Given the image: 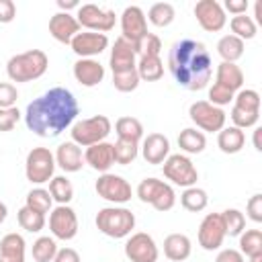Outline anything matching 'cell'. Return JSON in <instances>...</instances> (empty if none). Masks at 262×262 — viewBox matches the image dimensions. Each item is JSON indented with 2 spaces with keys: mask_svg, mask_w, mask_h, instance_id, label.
<instances>
[{
  "mask_svg": "<svg viewBox=\"0 0 262 262\" xmlns=\"http://www.w3.org/2000/svg\"><path fill=\"white\" fill-rule=\"evenodd\" d=\"M78 113L76 96L63 86H55L27 104L25 125L39 137H57L74 125Z\"/></svg>",
  "mask_w": 262,
  "mask_h": 262,
  "instance_id": "obj_1",
  "label": "cell"
},
{
  "mask_svg": "<svg viewBox=\"0 0 262 262\" xmlns=\"http://www.w3.org/2000/svg\"><path fill=\"white\" fill-rule=\"evenodd\" d=\"M168 70L178 86L196 92L209 86L213 76V61L205 43L194 39H180L170 47Z\"/></svg>",
  "mask_w": 262,
  "mask_h": 262,
  "instance_id": "obj_2",
  "label": "cell"
},
{
  "mask_svg": "<svg viewBox=\"0 0 262 262\" xmlns=\"http://www.w3.org/2000/svg\"><path fill=\"white\" fill-rule=\"evenodd\" d=\"M49 68V57L41 49H29L16 53L6 63V74L12 82H33L41 78Z\"/></svg>",
  "mask_w": 262,
  "mask_h": 262,
  "instance_id": "obj_3",
  "label": "cell"
},
{
  "mask_svg": "<svg viewBox=\"0 0 262 262\" xmlns=\"http://www.w3.org/2000/svg\"><path fill=\"white\" fill-rule=\"evenodd\" d=\"M94 223L100 233H104L113 239H121V237H129L131 231L135 229V215L127 207L113 205V207L100 209L96 213Z\"/></svg>",
  "mask_w": 262,
  "mask_h": 262,
  "instance_id": "obj_4",
  "label": "cell"
},
{
  "mask_svg": "<svg viewBox=\"0 0 262 262\" xmlns=\"http://www.w3.org/2000/svg\"><path fill=\"white\" fill-rule=\"evenodd\" d=\"M113 131V123L108 117L104 115H94L90 119H82V121H76L72 125V141L80 147H90L94 143H100L108 137V133Z\"/></svg>",
  "mask_w": 262,
  "mask_h": 262,
  "instance_id": "obj_5",
  "label": "cell"
},
{
  "mask_svg": "<svg viewBox=\"0 0 262 262\" xmlns=\"http://www.w3.org/2000/svg\"><path fill=\"white\" fill-rule=\"evenodd\" d=\"M137 196L141 203L151 205L156 211H170L176 205V192L170 184L158 178H143L137 186Z\"/></svg>",
  "mask_w": 262,
  "mask_h": 262,
  "instance_id": "obj_6",
  "label": "cell"
},
{
  "mask_svg": "<svg viewBox=\"0 0 262 262\" xmlns=\"http://www.w3.org/2000/svg\"><path fill=\"white\" fill-rule=\"evenodd\" d=\"M55 158L47 147H33L25 160V174L27 180L33 184H43L53 178Z\"/></svg>",
  "mask_w": 262,
  "mask_h": 262,
  "instance_id": "obj_7",
  "label": "cell"
},
{
  "mask_svg": "<svg viewBox=\"0 0 262 262\" xmlns=\"http://www.w3.org/2000/svg\"><path fill=\"white\" fill-rule=\"evenodd\" d=\"M162 170H164V176L172 184H176V186H184V188L196 186L199 172H196L194 164L190 162V158L184 156V154H172V156H168L164 160Z\"/></svg>",
  "mask_w": 262,
  "mask_h": 262,
  "instance_id": "obj_8",
  "label": "cell"
},
{
  "mask_svg": "<svg viewBox=\"0 0 262 262\" xmlns=\"http://www.w3.org/2000/svg\"><path fill=\"white\" fill-rule=\"evenodd\" d=\"M94 190L100 199L113 203V205H125L131 201L133 196V188L131 184L119 176V174H111V172H104L98 176L96 184H94Z\"/></svg>",
  "mask_w": 262,
  "mask_h": 262,
  "instance_id": "obj_9",
  "label": "cell"
},
{
  "mask_svg": "<svg viewBox=\"0 0 262 262\" xmlns=\"http://www.w3.org/2000/svg\"><path fill=\"white\" fill-rule=\"evenodd\" d=\"M76 20L80 27L92 33H108L117 23V14L115 10L100 8L98 4H80L76 10Z\"/></svg>",
  "mask_w": 262,
  "mask_h": 262,
  "instance_id": "obj_10",
  "label": "cell"
},
{
  "mask_svg": "<svg viewBox=\"0 0 262 262\" xmlns=\"http://www.w3.org/2000/svg\"><path fill=\"white\" fill-rule=\"evenodd\" d=\"M188 117L190 121L203 129V131H209V133H219L223 127H225V119L227 115L223 113V108L211 104L209 100H196L188 106Z\"/></svg>",
  "mask_w": 262,
  "mask_h": 262,
  "instance_id": "obj_11",
  "label": "cell"
},
{
  "mask_svg": "<svg viewBox=\"0 0 262 262\" xmlns=\"http://www.w3.org/2000/svg\"><path fill=\"white\" fill-rule=\"evenodd\" d=\"M49 229L57 239H74L78 233V215L68 205H57L49 213Z\"/></svg>",
  "mask_w": 262,
  "mask_h": 262,
  "instance_id": "obj_12",
  "label": "cell"
},
{
  "mask_svg": "<svg viewBox=\"0 0 262 262\" xmlns=\"http://www.w3.org/2000/svg\"><path fill=\"white\" fill-rule=\"evenodd\" d=\"M125 256L131 262H158V246L154 242V237L145 231H137L131 233L125 242Z\"/></svg>",
  "mask_w": 262,
  "mask_h": 262,
  "instance_id": "obj_13",
  "label": "cell"
},
{
  "mask_svg": "<svg viewBox=\"0 0 262 262\" xmlns=\"http://www.w3.org/2000/svg\"><path fill=\"white\" fill-rule=\"evenodd\" d=\"M147 18L139 6H127L121 14V37L129 41L133 47L147 35Z\"/></svg>",
  "mask_w": 262,
  "mask_h": 262,
  "instance_id": "obj_14",
  "label": "cell"
},
{
  "mask_svg": "<svg viewBox=\"0 0 262 262\" xmlns=\"http://www.w3.org/2000/svg\"><path fill=\"white\" fill-rule=\"evenodd\" d=\"M225 239V227L221 221V213H207L199 225V246L207 252L219 250Z\"/></svg>",
  "mask_w": 262,
  "mask_h": 262,
  "instance_id": "obj_15",
  "label": "cell"
},
{
  "mask_svg": "<svg viewBox=\"0 0 262 262\" xmlns=\"http://www.w3.org/2000/svg\"><path fill=\"white\" fill-rule=\"evenodd\" d=\"M194 16H196V23L207 33H217L227 23L225 10L217 0H199L194 4Z\"/></svg>",
  "mask_w": 262,
  "mask_h": 262,
  "instance_id": "obj_16",
  "label": "cell"
},
{
  "mask_svg": "<svg viewBox=\"0 0 262 262\" xmlns=\"http://www.w3.org/2000/svg\"><path fill=\"white\" fill-rule=\"evenodd\" d=\"M70 47L78 55V59H94V55H100L108 47V37L104 33L82 31L72 39Z\"/></svg>",
  "mask_w": 262,
  "mask_h": 262,
  "instance_id": "obj_17",
  "label": "cell"
},
{
  "mask_svg": "<svg viewBox=\"0 0 262 262\" xmlns=\"http://www.w3.org/2000/svg\"><path fill=\"white\" fill-rule=\"evenodd\" d=\"M108 66L113 70V74H121V72H131L135 70L137 66V53H135V47L125 41L123 37H119L111 49V55H108Z\"/></svg>",
  "mask_w": 262,
  "mask_h": 262,
  "instance_id": "obj_18",
  "label": "cell"
},
{
  "mask_svg": "<svg viewBox=\"0 0 262 262\" xmlns=\"http://www.w3.org/2000/svg\"><path fill=\"white\" fill-rule=\"evenodd\" d=\"M78 33H80V25H78V20H76L74 14H70V12H55L49 18V35L55 41L70 45L72 39Z\"/></svg>",
  "mask_w": 262,
  "mask_h": 262,
  "instance_id": "obj_19",
  "label": "cell"
},
{
  "mask_svg": "<svg viewBox=\"0 0 262 262\" xmlns=\"http://www.w3.org/2000/svg\"><path fill=\"white\" fill-rule=\"evenodd\" d=\"M84 164H88L92 170L104 174L111 170V166L115 164V154H113V143L108 141H100L94 143L90 147H86L84 151Z\"/></svg>",
  "mask_w": 262,
  "mask_h": 262,
  "instance_id": "obj_20",
  "label": "cell"
},
{
  "mask_svg": "<svg viewBox=\"0 0 262 262\" xmlns=\"http://www.w3.org/2000/svg\"><path fill=\"white\" fill-rule=\"evenodd\" d=\"M141 156L147 164H164V160L170 156V141L162 133H149L141 143Z\"/></svg>",
  "mask_w": 262,
  "mask_h": 262,
  "instance_id": "obj_21",
  "label": "cell"
},
{
  "mask_svg": "<svg viewBox=\"0 0 262 262\" xmlns=\"http://www.w3.org/2000/svg\"><path fill=\"white\" fill-rule=\"evenodd\" d=\"M55 164L63 170V172H80L82 166H84V154H82V147L76 145L72 139L70 141H63L57 145V151H55Z\"/></svg>",
  "mask_w": 262,
  "mask_h": 262,
  "instance_id": "obj_22",
  "label": "cell"
},
{
  "mask_svg": "<svg viewBox=\"0 0 262 262\" xmlns=\"http://www.w3.org/2000/svg\"><path fill=\"white\" fill-rule=\"evenodd\" d=\"M74 78L78 84L92 88L102 82L104 78V66L98 59H78L74 63Z\"/></svg>",
  "mask_w": 262,
  "mask_h": 262,
  "instance_id": "obj_23",
  "label": "cell"
},
{
  "mask_svg": "<svg viewBox=\"0 0 262 262\" xmlns=\"http://www.w3.org/2000/svg\"><path fill=\"white\" fill-rule=\"evenodd\" d=\"M25 237L16 231L6 233L0 239V260L2 262H25Z\"/></svg>",
  "mask_w": 262,
  "mask_h": 262,
  "instance_id": "obj_24",
  "label": "cell"
},
{
  "mask_svg": "<svg viewBox=\"0 0 262 262\" xmlns=\"http://www.w3.org/2000/svg\"><path fill=\"white\" fill-rule=\"evenodd\" d=\"M215 84L231 90L233 94L237 90H242L244 86V72L237 63H227V61H221L217 66V72H215Z\"/></svg>",
  "mask_w": 262,
  "mask_h": 262,
  "instance_id": "obj_25",
  "label": "cell"
},
{
  "mask_svg": "<svg viewBox=\"0 0 262 262\" xmlns=\"http://www.w3.org/2000/svg\"><path fill=\"white\" fill-rule=\"evenodd\" d=\"M190 250H192V244H190V237L184 235V233H170L166 239H164V256L172 262H182L190 256Z\"/></svg>",
  "mask_w": 262,
  "mask_h": 262,
  "instance_id": "obj_26",
  "label": "cell"
},
{
  "mask_svg": "<svg viewBox=\"0 0 262 262\" xmlns=\"http://www.w3.org/2000/svg\"><path fill=\"white\" fill-rule=\"evenodd\" d=\"M244 143H246V135H244V131L242 129H237V127H223L219 133H217V145H219V149L223 151V154H237V151H242V147H244Z\"/></svg>",
  "mask_w": 262,
  "mask_h": 262,
  "instance_id": "obj_27",
  "label": "cell"
},
{
  "mask_svg": "<svg viewBox=\"0 0 262 262\" xmlns=\"http://www.w3.org/2000/svg\"><path fill=\"white\" fill-rule=\"evenodd\" d=\"M244 49H246V43L242 39H237L235 35H223L217 41V53L227 63H235L244 55Z\"/></svg>",
  "mask_w": 262,
  "mask_h": 262,
  "instance_id": "obj_28",
  "label": "cell"
},
{
  "mask_svg": "<svg viewBox=\"0 0 262 262\" xmlns=\"http://www.w3.org/2000/svg\"><path fill=\"white\" fill-rule=\"evenodd\" d=\"M135 70L139 74V80H145V82H156L164 76V63L160 55H139Z\"/></svg>",
  "mask_w": 262,
  "mask_h": 262,
  "instance_id": "obj_29",
  "label": "cell"
},
{
  "mask_svg": "<svg viewBox=\"0 0 262 262\" xmlns=\"http://www.w3.org/2000/svg\"><path fill=\"white\" fill-rule=\"evenodd\" d=\"M205 145H207V137L196 127H186L178 135V147L184 154H201L205 149Z\"/></svg>",
  "mask_w": 262,
  "mask_h": 262,
  "instance_id": "obj_30",
  "label": "cell"
},
{
  "mask_svg": "<svg viewBox=\"0 0 262 262\" xmlns=\"http://www.w3.org/2000/svg\"><path fill=\"white\" fill-rule=\"evenodd\" d=\"M115 131H117L119 139H127V141H135V143H139L141 137H143V125L135 117H121V119H117Z\"/></svg>",
  "mask_w": 262,
  "mask_h": 262,
  "instance_id": "obj_31",
  "label": "cell"
},
{
  "mask_svg": "<svg viewBox=\"0 0 262 262\" xmlns=\"http://www.w3.org/2000/svg\"><path fill=\"white\" fill-rule=\"evenodd\" d=\"M239 252L246 258L262 256V231L260 229H244L239 235Z\"/></svg>",
  "mask_w": 262,
  "mask_h": 262,
  "instance_id": "obj_32",
  "label": "cell"
},
{
  "mask_svg": "<svg viewBox=\"0 0 262 262\" xmlns=\"http://www.w3.org/2000/svg\"><path fill=\"white\" fill-rule=\"evenodd\" d=\"M209 203V196H207V190L199 188V186H188L184 188V192L180 194V205L190 211V213H201Z\"/></svg>",
  "mask_w": 262,
  "mask_h": 262,
  "instance_id": "obj_33",
  "label": "cell"
},
{
  "mask_svg": "<svg viewBox=\"0 0 262 262\" xmlns=\"http://www.w3.org/2000/svg\"><path fill=\"white\" fill-rule=\"evenodd\" d=\"M229 27H231V35H235V37H237V39H242L244 43H246V41H250V39H254V37H256V33H258V27H256L254 18H252V16H248V14L231 16Z\"/></svg>",
  "mask_w": 262,
  "mask_h": 262,
  "instance_id": "obj_34",
  "label": "cell"
},
{
  "mask_svg": "<svg viewBox=\"0 0 262 262\" xmlns=\"http://www.w3.org/2000/svg\"><path fill=\"white\" fill-rule=\"evenodd\" d=\"M49 194L57 205H68L74 199V186L68 176H53L49 180Z\"/></svg>",
  "mask_w": 262,
  "mask_h": 262,
  "instance_id": "obj_35",
  "label": "cell"
},
{
  "mask_svg": "<svg viewBox=\"0 0 262 262\" xmlns=\"http://www.w3.org/2000/svg\"><path fill=\"white\" fill-rule=\"evenodd\" d=\"M31 254H33V260L35 262H53V258L57 254V244H55L53 237L41 235V237H37L33 242Z\"/></svg>",
  "mask_w": 262,
  "mask_h": 262,
  "instance_id": "obj_36",
  "label": "cell"
},
{
  "mask_svg": "<svg viewBox=\"0 0 262 262\" xmlns=\"http://www.w3.org/2000/svg\"><path fill=\"white\" fill-rule=\"evenodd\" d=\"M174 16H176V10L170 2H156L147 10V20L154 27H168V25H172Z\"/></svg>",
  "mask_w": 262,
  "mask_h": 262,
  "instance_id": "obj_37",
  "label": "cell"
},
{
  "mask_svg": "<svg viewBox=\"0 0 262 262\" xmlns=\"http://www.w3.org/2000/svg\"><path fill=\"white\" fill-rule=\"evenodd\" d=\"M16 219H18V225H20L25 231H29V233H37V231H41V229L45 227V215H41V213L29 209L27 205L18 209Z\"/></svg>",
  "mask_w": 262,
  "mask_h": 262,
  "instance_id": "obj_38",
  "label": "cell"
},
{
  "mask_svg": "<svg viewBox=\"0 0 262 262\" xmlns=\"http://www.w3.org/2000/svg\"><path fill=\"white\" fill-rule=\"evenodd\" d=\"M25 205H27L29 209H33V211L45 215V213H51L53 199H51L49 190L37 186V188H33V190H29V194H27V203H25Z\"/></svg>",
  "mask_w": 262,
  "mask_h": 262,
  "instance_id": "obj_39",
  "label": "cell"
},
{
  "mask_svg": "<svg viewBox=\"0 0 262 262\" xmlns=\"http://www.w3.org/2000/svg\"><path fill=\"white\" fill-rule=\"evenodd\" d=\"M221 221L225 227V235L229 237H237L246 229V217L239 209H225L221 213Z\"/></svg>",
  "mask_w": 262,
  "mask_h": 262,
  "instance_id": "obj_40",
  "label": "cell"
},
{
  "mask_svg": "<svg viewBox=\"0 0 262 262\" xmlns=\"http://www.w3.org/2000/svg\"><path fill=\"white\" fill-rule=\"evenodd\" d=\"M113 154H115V162L117 164L127 166L131 162H135V158L139 154V143L127 141V139H117L113 143Z\"/></svg>",
  "mask_w": 262,
  "mask_h": 262,
  "instance_id": "obj_41",
  "label": "cell"
},
{
  "mask_svg": "<svg viewBox=\"0 0 262 262\" xmlns=\"http://www.w3.org/2000/svg\"><path fill=\"white\" fill-rule=\"evenodd\" d=\"M233 106L252 111V113H260V94L252 88H242L233 96Z\"/></svg>",
  "mask_w": 262,
  "mask_h": 262,
  "instance_id": "obj_42",
  "label": "cell"
},
{
  "mask_svg": "<svg viewBox=\"0 0 262 262\" xmlns=\"http://www.w3.org/2000/svg\"><path fill=\"white\" fill-rule=\"evenodd\" d=\"M139 82H141V80H139L137 70L113 74V86H115L119 92H133V90L139 86Z\"/></svg>",
  "mask_w": 262,
  "mask_h": 262,
  "instance_id": "obj_43",
  "label": "cell"
},
{
  "mask_svg": "<svg viewBox=\"0 0 262 262\" xmlns=\"http://www.w3.org/2000/svg\"><path fill=\"white\" fill-rule=\"evenodd\" d=\"M231 121H233V127L237 129H250V127H256L258 119H260V113H252V111H244V108H237L233 106L231 113H229Z\"/></svg>",
  "mask_w": 262,
  "mask_h": 262,
  "instance_id": "obj_44",
  "label": "cell"
},
{
  "mask_svg": "<svg viewBox=\"0 0 262 262\" xmlns=\"http://www.w3.org/2000/svg\"><path fill=\"white\" fill-rule=\"evenodd\" d=\"M160 51H162V39L154 33H147L135 47L137 55H160Z\"/></svg>",
  "mask_w": 262,
  "mask_h": 262,
  "instance_id": "obj_45",
  "label": "cell"
},
{
  "mask_svg": "<svg viewBox=\"0 0 262 262\" xmlns=\"http://www.w3.org/2000/svg\"><path fill=\"white\" fill-rule=\"evenodd\" d=\"M233 92L231 90H227V88H223V86H219V84H213L211 88H209V102L211 104H215V106H225V104H229L231 100H233Z\"/></svg>",
  "mask_w": 262,
  "mask_h": 262,
  "instance_id": "obj_46",
  "label": "cell"
},
{
  "mask_svg": "<svg viewBox=\"0 0 262 262\" xmlns=\"http://www.w3.org/2000/svg\"><path fill=\"white\" fill-rule=\"evenodd\" d=\"M18 100V90L10 82H0V108H10Z\"/></svg>",
  "mask_w": 262,
  "mask_h": 262,
  "instance_id": "obj_47",
  "label": "cell"
},
{
  "mask_svg": "<svg viewBox=\"0 0 262 262\" xmlns=\"http://www.w3.org/2000/svg\"><path fill=\"white\" fill-rule=\"evenodd\" d=\"M20 119V113L16 106H10V108H0V131L6 133V131H12L16 127Z\"/></svg>",
  "mask_w": 262,
  "mask_h": 262,
  "instance_id": "obj_48",
  "label": "cell"
},
{
  "mask_svg": "<svg viewBox=\"0 0 262 262\" xmlns=\"http://www.w3.org/2000/svg\"><path fill=\"white\" fill-rule=\"evenodd\" d=\"M246 211H248V217L254 223H262V194L260 192L250 196V201L246 205Z\"/></svg>",
  "mask_w": 262,
  "mask_h": 262,
  "instance_id": "obj_49",
  "label": "cell"
},
{
  "mask_svg": "<svg viewBox=\"0 0 262 262\" xmlns=\"http://www.w3.org/2000/svg\"><path fill=\"white\" fill-rule=\"evenodd\" d=\"M16 16V6L12 0H0V23L6 25V23H12Z\"/></svg>",
  "mask_w": 262,
  "mask_h": 262,
  "instance_id": "obj_50",
  "label": "cell"
},
{
  "mask_svg": "<svg viewBox=\"0 0 262 262\" xmlns=\"http://www.w3.org/2000/svg\"><path fill=\"white\" fill-rule=\"evenodd\" d=\"M215 262H246V258L242 256L239 250H233V248H225L217 254Z\"/></svg>",
  "mask_w": 262,
  "mask_h": 262,
  "instance_id": "obj_51",
  "label": "cell"
},
{
  "mask_svg": "<svg viewBox=\"0 0 262 262\" xmlns=\"http://www.w3.org/2000/svg\"><path fill=\"white\" fill-rule=\"evenodd\" d=\"M248 6H250L248 0H225L223 10H227L233 16H237V14H246L248 12Z\"/></svg>",
  "mask_w": 262,
  "mask_h": 262,
  "instance_id": "obj_52",
  "label": "cell"
},
{
  "mask_svg": "<svg viewBox=\"0 0 262 262\" xmlns=\"http://www.w3.org/2000/svg\"><path fill=\"white\" fill-rule=\"evenodd\" d=\"M53 262H80V254L74 248H61L57 250Z\"/></svg>",
  "mask_w": 262,
  "mask_h": 262,
  "instance_id": "obj_53",
  "label": "cell"
},
{
  "mask_svg": "<svg viewBox=\"0 0 262 262\" xmlns=\"http://www.w3.org/2000/svg\"><path fill=\"white\" fill-rule=\"evenodd\" d=\"M57 6H59V12H70L72 8H80V2L78 0H57Z\"/></svg>",
  "mask_w": 262,
  "mask_h": 262,
  "instance_id": "obj_54",
  "label": "cell"
},
{
  "mask_svg": "<svg viewBox=\"0 0 262 262\" xmlns=\"http://www.w3.org/2000/svg\"><path fill=\"white\" fill-rule=\"evenodd\" d=\"M260 133H262V129H260V127H256V129H254V147H256L258 151H262V143H260Z\"/></svg>",
  "mask_w": 262,
  "mask_h": 262,
  "instance_id": "obj_55",
  "label": "cell"
},
{
  "mask_svg": "<svg viewBox=\"0 0 262 262\" xmlns=\"http://www.w3.org/2000/svg\"><path fill=\"white\" fill-rule=\"evenodd\" d=\"M6 217H8V207H6V205L0 201V225L6 221Z\"/></svg>",
  "mask_w": 262,
  "mask_h": 262,
  "instance_id": "obj_56",
  "label": "cell"
},
{
  "mask_svg": "<svg viewBox=\"0 0 262 262\" xmlns=\"http://www.w3.org/2000/svg\"><path fill=\"white\" fill-rule=\"evenodd\" d=\"M254 10H256V20H258V23H262V4H260V2H256ZM256 20H254V23H256Z\"/></svg>",
  "mask_w": 262,
  "mask_h": 262,
  "instance_id": "obj_57",
  "label": "cell"
},
{
  "mask_svg": "<svg viewBox=\"0 0 262 262\" xmlns=\"http://www.w3.org/2000/svg\"><path fill=\"white\" fill-rule=\"evenodd\" d=\"M250 262H262V256H256V258H250Z\"/></svg>",
  "mask_w": 262,
  "mask_h": 262,
  "instance_id": "obj_58",
  "label": "cell"
},
{
  "mask_svg": "<svg viewBox=\"0 0 262 262\" xmlns=\"http://www.w3.org/2000/svg\"><path fill=\"white\" fill-rule=\"evenodd\" d=\"M0 262H2V260H0Z\"/></svg>",
  "mask_w": 262,
  "mask_h": 262,
  "instance_id": "obj_59",
  "label": "cell"
}]
</instances>
